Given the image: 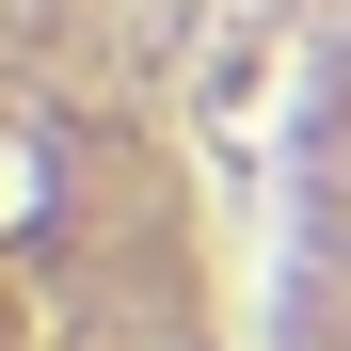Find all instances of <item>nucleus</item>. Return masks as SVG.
Segmentation results:
<instances>
[{"label":"nucleus","mask_w":351,"mask_h":351,"mask_svg":"<svg viewBox=\"0 0 351 351\" xmlns=\"http://www.w3.org/2000/svg\"><path fill=\"white\" fill-rule=\"evenodd\" d=\"M0 351H240L144 0H0Z\"/></svg>","instance_id":"1"},{"label":"nucleus","mask_w":351,"mask_h":351,"mask_svg":"<svg viewBox=\"0 0 351 351\" xmlns=\"http://www.w3.org/2000/svg\"><path fill=\"white\" fill-rule=\"evenodd\" d=\"M271 351H351V32L287 128V223H271Z\"/></svg>","instance_id":"2"}]
</instances>
